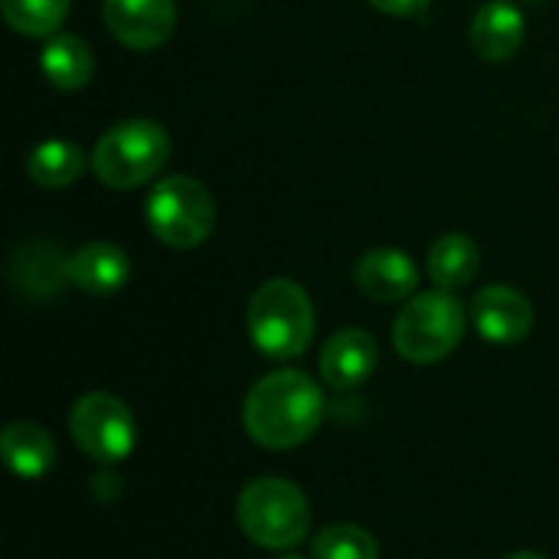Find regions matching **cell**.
Returning <instances> with one entry per match:
<instances>
[{"mask_svg":"<svg viewBox=\"0 0 559 559\" xmlns=\"http://www.w3.org/2000/svg\"><path fill=\"white\" fill-rule=\"evenodd\" d=\"M508 559H547V557H540V554H534V550H521V554H511Z\"/></svg>","mask_w":559,"mask_h":559,"instance_id":"7402d4cb","label":"cell"},{"mask_svg":"<svg viewBox=\"0 0 559 559\" xmlns=\"http://www.w3.org/2000/svg\"><path fill=\"white\" fill-rule=\"evenodd\" d=\"M131 278V259L115 242H85L69 255V282L85 295H115Z\"/></svg>","mask_w":559,"mask_h":559,"instance_id":"4fadbf2b","label":"cell"},{"mask_svg":"<svg viewBox=\"0 0 559 559\" xmlns=\"http://www.w3.org/2000/svg\"><path fill=\"white\" fill-rule=\"evenodd\" d=\"M69 282V259L49 242H33L13 259V285L33 298H49Z\"/></svg>","mask_w":559,"mask_h":559,"instance_id":"e0dca14e","label":"cell"},{"mask_svg":"<svg viewBox=\"0 0 559 559\" xmlns=\"http://www.w3.org/2000/svg\"><path fill=\"white\" fill-rule=\"evenodd\" d=\"M3 20L13 33L33 36V39H49L59 33L69 0H0Z\"/></svg>","mask_w":559,"mask_h":559,"instance_id":"d6986e66","label":"cell"},{"mask_svg":"<svg viewBox=\"0 0 559 559\" xmlns=\"http://www.w3.org/2000/svg\"><path fill=\"white\" fill-rule=\"evenodd\" d=\"M478 265H481V252H478L475 239L465 233L439 236L426 255L429 278L442 292H459V288L472 285V278L478 275Z\"/></svg>","mask_w":559,"mask_h":559,"instance_id":"2e32d148","label":"cell"},{"mask_svg":"<svg viewBox=\"0 0 559 559\" xmlns=\"http://www.w3.org/2000/svg\"><path fill=\"white\" fill-rule=\"evenodd\" d=\"M246 328L255 350L272 360H295L314 337V305L298 282L269 278L249 298Z\"/></svg>","mask_w":559,"mask_h":559,"instance_id":"7a4b0ae2","label":"cell"},{"mask_svg":"<svg viewBox=\"0 0 559 559\" xmlns=\"http://www.w3.org/2000/svg\"><path fill=\"white\" fill-rule=\"evenodd\" d=\"M377 341L360 331V328H344L337 331L324 347H321V380L334 390H357L360 383L370 380V373L377 370Z\"/></svg>","mask_w":559,"mask_h":559,"instance_id":"30bf717a","label":"cell"},{"mask_svg":"<svg viewBox=\"0 0 559 559\" xmlns=\"http://www.w3.org/2000/svg\"><path fill=\"white\" fill-rule=\"evenodd\" d=\"M278 559H301V557H295V554H288V557H278Z\"/></svg>","mask_w":559,"mask_h":559,"instance_id":"cb8c5ba5","label":"cell"},{"mask_svg":"<svg viewBox=\"0 0 559 559\" xmlns=\"http://www.w3.org/2000/svg\"><path fill=\"white\" fill-rule=\"evenodd\" d=\"M324 419V393L301 370H275L262 377L242 406V426L262 449L285 452L308 442Z\"/></svg>","mask_w":559,"mask_h":559,"instance_id":"6da1fadb","label":"cell"},{"mask_svg":"<svg viewBox=\"0 0 559 559\" xmlns=\"http://www.w3.org/2000/svg\"><path fill=\"white\" fill-rule=\"evenodd\" d=\"M354 282L367 298L390 305V301L413 298L419 285V272H416V262L400 249H370L357 259Z\"/></svg>","mask_w":559,"mask_h":559,"instance_id":"8fae6325","label":"cell"},{"mask_svg":"<svg viewBox=\"0 0 559 559\" xmlns=\"http://www.w3.org/2000/svg\"><path fill=\"white\" fill-rule=\"evenodd\" d=\"M314 559H380V547L370 531L357 524H331L314 534Z\"/></svg>","mask_w":559,"mask_h":559,"instance_id":"ffe728a7","label":"cell"},{"mask_svg":"<svg viewBox=\"0 0 559 559\" xmlns=\"http://www.w3.org/2000/svg\"><path fill=\"white\" fill-rule=\"evenodd\" d=\"M367 3L390 16H419L432 0H367Z\"/></svg>","mask_w":559,"mask_h":559,"instance_id":"44dd1931","label":"cell"},{"mask_svg":"<svg viewBox=\"0 0 559 559\" xmlns=\"http://www.w3.org/2000/svg\"><path fill=\"white\" fill-rule=\"evenodd\" d=\"M239 531L262 550H292L311 531V508L288 478H255L236 501Z\"/></svg>","mask_w":559,"mask_h":559,"instance_id":"3957f363","label":"cell"},{"mask_svg":"<svg viewBox=\"0 0 559 559\" xmlns=\"http://www.w3.org/2000/svg\"><path fill=\"white\" fill-rule=\"evenodd\" d=\"M108 33L128 49H157L177 26L174 0H102Z\"/></svg>","mask_w":559,"mask_h":559,"instance_id":"ba28073f","label":"cell"},{"mask_svg":"<svg viewBox=\"0 0 559 559\" xmlns=\"http://www.w3.org/2000/svg\"><path fill=\"white\" fill-rule=\"evenodd\" d=\"M0 455L16 478H43L56 462V442L36 423H10L0 436Z\"/></svg>","mask_w":559,"mask_h":559,"instance_id":"9a60e30c","label":"cell"},{"mask_svg":"<svg viewBox=\"0 0 559 559\" xmlns=\"http://www.w3.org/2000/svg\"><path fill=\"white\" fill-rule=\"evenodd\" d=\"M69 432L79 452L102 465H115L134 452L138 426L131 409L111 393H85L69 413Z\"/></svg>","mask_w":559,"mask_h":559,"instance_id":"52a82bcc","label":"cell"},{"mask_svg":"<svg viewBox=\"0 0 559 559\" xmlns=\"http://www.w3.org/2000/svg\"><path fill=\"white\" fill-rule=\"evenodd\" d=\"M468 314L452 292H419L413 295L393 324V347L409 364H439L465 337Z\"/></svg>","mask_w":559,"mask_h":559,"instance_id":"277c9868","label":"cell"},{"mask_svg":"<svg viewBox=\"0 0 559 559\" xmlns=\"http://www.w3.org/2000/svg\"><path fill=\"white\" fill-rule=\"evenodd\" d=\"M472 324L491 344H518L534 328V308L518 288L488 285L472 298Z\"/></svg>","mask_w":559,"mask_h":559,"instance_id":"9c48e42d","label":"cell"},{"mask_svg":"<svg viewBox=\"0 0 559 559\" xmlns=\"http://www.w3.org/2000/svg\"><path fill=\"white\" fill-rule=\"evenodd\" d=\"M147 226L170 249H197L216 226L210 190L187 174L157 180L147 193Z\"/></svg>","mask_w":559,"mask_h":559,"instance_id":"8992f818","label":"cell"},{"mask_svg":"<svg viewBox=\"0 0 559 559\" xmlns=\"http://www.w3.org/2000/svg\"><path fill=\"white\" fill-rule=\"evenodd\" d=\"M170 157V138L157 121L131 118L108 128L92 151V174L111 190H131L160 174Z\"/></svg>","mask_w":559,"mask_h":559,"instance_id":"5b68a950","label":"cell"},{"mask_svg":"<svg viewBox=\"0 0 559 559\" xmlns=\"http://www.w3.org/2000/svg\"><path fill=\"white\" fill-rule=\"evenodd\" d=\"M82 170H85V154L75 141L66 138L43 141L26 157V174L39 187H69L79 180Z\"/></svg>","mask_w":559,"mask_h":559,"instance_id":"ac0fdd59","label":"cell"},{"mask_svg":"<svg viewBox=\"0 0 559 559\" xmlns=\"http://www.w3.org/2000/svg\"><path fill=\"white\" fill-rule=\"evenodd\" d=\"M39 69L43 75L62 88V92H75L85 88L95 75V56L88 49V43L75 33H56L46 39L43 52H39Z\"/></svg>","mask_w":559,"mask_h":559,"instance_id":"5bb4252c","label":"cell"},{"mask_svg":"<svg viewBox=\"0 0 559 559\" xmlns=\"http://www.w3.org/2000/svg\"><path fill=\"white\" fill-rule=\"evenodd\" d=\"M524 36H527V23H524V13L518 3L511 0H488L475 20H472V49L488 59V62H504L511 59L521 46H524Z\"/></svg>","mask_w":559,"mask_h":559,"instance_id":"7c38bea8","label":"cell"},{"mask_svg":"<svg viewBox=\"0 0 559 559\" xmlns=\"http://www.w3.org/2000/svg\"><path fill=\"white\" fill-rule=\"evenodd\" d=\"M524 3H534V7H537V3H544V0H524Z\"/></svg>","mask_w":559,"mask_h":559,"instance_id":"603a6c76","label":"cell"}]
</instances>
